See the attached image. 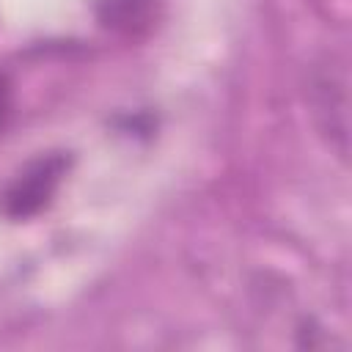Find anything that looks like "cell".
Listing matches in <instances>:
<instances>
[{
    "label": "cell",
    "instance_id": "obj_3",
    "mask_svg": "<svg viewBox=\"0 0 352 352\" xmlns=\"http://www.w3.org/2000/svg\"><path fill=\"white\" fill-rule=\"evenodd\" d=\"M162 16L160 0H102L96 6V19L110 33L124 38L148 36Z\"/></svg>",
    "mask_w": 352,
    "mask_h": 352
},
{
    "label": "cell",
    "instance_id": "obj_1",
    "mask_svg": "<svg viewBox=\"0 0 352 352\" xmlns=\"http://www.w3.org/2000/svg\"><path fill=\"white\" fill-rule=\"evenodd\" d=\"M311 104L319 132L327 143L346 157L349 148V104H346V77L336 63H322L311 74Z\"/></svg>",
    "mask_w": 352,
    "mask_h": 352
},
{
    "label": "cell",
    "instance_id": "obj_2",
    "mask_svg": "<svg viewBox=\"0 0 352 352\" xmlns=\"http://www.w3.org/2000/svg\"><path fill=\"white\" fill-rule=\"evenodd\" d=\"M66 168H69V157L63 154H47V157L33 160L6 190L3 212L14 220H25L41 212L52 201Z\"/></svg>",
    "mask_w": 352,
    "mask_h": 352
},
{
    "label": "cell",
    "instance_id": "obj_4",
    "mask_svg": "<svg viewBox=\"0 0 352 352\" xmlns=\"http://www.w3.org/2000/svg\"><path fill=\"white\" fill-rule=\"evenodd\" d=\"M11 116V82L6 74H0V126H6Z\"/></svg>",
    "mask_w": 352,
    "mask_h": 352
}]
</instances>
